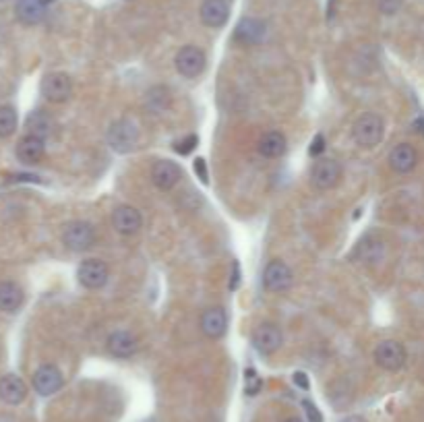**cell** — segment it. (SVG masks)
Here are the masks:
<instances>
[{
  "mask_svg": "<svg viewBox=\"0 0 424 422\" xmlns=\"http://www.w3.org/2000/svg\"><path fill=\"white\" fill-rule=\"evenodd\" d=\"M108 145L110 150L116 153H128L137 147L139 143V128L135 126V122L128 119H121V121L112 122V126L108 128Z\"/></svg>",
  "mask_w": 424,
  "mask_h": 422,
  "instance_id": "1",
  "label": "cell"
},
{
  "mask_svg": "<svg viewBox=\"0 0 424 422\" xmlns=\"http://www.w3.org/2000/svg\"><path fill=\"white\" fill-rule=\"evenodd\" d=\"M383 133H385V124H383V119L377 114H364L354 122V128H352V137L361 147L379 145L383 139Z\"/></svg>",
  "mask_w": 424,
  "mask_h": 422,
  "instance_id": "2",
  "label": "cell"
},
{
  "mask_svg": "<svg viewBox=\"0 0 424 422\" xmlns=\"http://www.w3.org/2000/svg\"><path fill=\"white\" fill-rule=\"evenodd\" d=\"M62 242L73 253L90 251L95 242V228L90 222H71L62 230Z\"/></svg>",
  "mask_w": 424,
  "mask_h": 422,
  "instance_id": "3",
  "label": "cell"
},
{
  "mask_svg": "<svg viewBox=\"0 0 424 422\" xmlns=\"http://www.w3.org/2000/svg\"><path fill=\"white\" fill-rule=\"evenodd\" d=\"M176 71L186 79H195L205 71V54L197 46H184L176 54Z\"/></svg>",
  "mask_w": 424,
  "mask_h": 422,
  "instance_id": "4",
  "label": "cell"
},
{
  "mask_svg": "<svg viewBox=\"0 0 424 422\" xmlns=\"http://www.w3.org/2000/svg\"><path fill=\"white\" fill-rule=\"evenodd\" d=\"M73 93V81L66 73H50L42 81V95L52 102V104H62L71 97Z\"/></svg>",
  "mask_w": 424,
  "mask_h": 422,
  "instance_id": "5",
  "label": "cell"
},
{
  "mask_svg": "<svg viewBox=\"0 0 424 422\" xmlns=\"http://www.w3.org/2000/svg\"><path fill=\"white\" fill-rule=\"evenodd\" d=\"M375 362L385 370H399L406 364V348L395 339H385L375 348Z\"/></svg>",
  "mask_w": 424,
  "mask_h": 422,
  "instance_id": "6",
  "label": "cell"
},
{
  "mask_svg": "<svg viewBox=\"0 0 424 422\" xmlns=\"http://www.w3.org/2000/svg\"><path fill=\"white\" fill-rule=\"evenodd\" d=\"M341 179V166L329 159V157H323V159H317L315 166H313V172H310V181L313 184L319 188V191H329L334 188L335 184Z\"/></svg>",
  "mask_w": 424,
  "mask_h": 422,
  "instance_id": "7",
  "label": "cell"
},
{
  "mask_svg": "<svg viewBox=\"0 0 424 422\" xmlns=\"http://www.w3.org/2000/svg\"><path fill=\"white\" fill-rule=\"evenodd\" d=\"M62 385H64V377L54 364H42L33 373V390L44 397L54 395Z\"/></svg>",
  "mask_w": 424,
  "mask_h": 422,
  "instance_id": "8",
  "label": "cell"
},
{
  "mask_svg": "<svg viewBox=\"0 0 424 422\" xmlns=\"http://www.w3.org/2000/svg\"><path fill=\"white\" fill-rule=\"evenodd\" d=\"M77 277L81 282V286L90 288V290H97L102 286H106L108 277H110V270L104 261L99 259H87L79 265L77 270Z\"/></svg>",
  "mask_w": 424,
  "mask_h": 422,
  "instance_id": "9",
  "label": "cell"
},
{
  "mask_svg": "<svg viewBox=\"0 0 424 422\" xmlns=\"http://www.w3.org/2000/svg\"><path fill=\"white\" fill-rule=\"evenodd\" d=\"M292 279H294L292 270L284 261H279V259L267 263V267L263 272V286L269 292H284V290H288L292 286Z\"/></svg>",
  "mask_w": 424,
  "mask_h": 422,
  "instance_id": "10",
  "label": "cell"
},
{
  "mask_svg": "<svg viewBox=\"0 0 424 422\" xmlns=\"http://www.w3.org/2000/svg\"><path fill=\"white\" fill-rule=\"evenodd\" d=\"M182 172L178 164L170 162V159H159L155 162L152 168V181L159 191H170L174 188L181 181Z\"/></svg>",
  "mask_w": 424,
  "mask_h": 422,
  "instance_id": "11",
  "label": "cell"
},
{
  "mask_svg": "<svg viewBox=\"0 0 424 422\" xmlns=\"http://www.w3.org/2000/svg\"><path fill=\"white\" fill-rule=\"evenodd\" d=\"M281 342H284L281 330L272 323L257 327V332L253 333V346L259 354H273L275 350H279Z\"/></svg>",
  "mask_w": 424,
  "mask_h": 422,
  "instance_id": "12",
  "label": "cell"
},
{
  "mask_svg": "<svg viewBox=\"0 0 424 422\" xmlns=\"http://www.w3.org/2000/svg\"><path fill=\"white\" fill-rule=\"evenodd\" d=\"M141 224H143L141 213L135 210V207H131V205H121V207H116L114 213H112V226H114V230L119 234H124V236H131V234L139 232Z\"/></svg>",
  "mask_w": 424,
  "mask_h": 422,
  "instance_id": "13",
  "label": "cell"
},
{
  "mask_svg": "<svg viewBox=\"0 0 424 422\" xmlns=\"http://www.w3.org/2000/svg\"><path fill=\"white\" fill-rule=\"evenodd\" d=\"M28 397V385L17 375H4L0 379V399L8 406H19Z\"/></svg>",
  "mask_w": 424,
  "mask_h": 422,
  "instance_id": "14",
  "label": "cell"
},
{
  "mask_svg": "<svg viewBox=\"0 0 424 422\" xmlns=\"http://www.w3.org/2000/svg\"><path fill=\"white\" fill-rule=\"evenodd\" d=\"M416 162H418V153L410 143H399L389 153V166L397 174L412 172L416 168Z\"/></svg>",
  "mask_w": 424,
  "mask_h": 422,
  "instance_id": "15",
  "label": "cell"
},
{
  "mask_svg": "<svg viewBox=\"0 0 424 422\" xmlns=\"http://www.w3.org/2000/svg\"><path fill=\"white\" fill-rule=\"evenodd\" d=\"M108 350L116 358H131L139 350V339L131 332H114L108 337Z\"/></svg>",
  "mask_w": 424,
  "mask_h": 422,
  "instance_id": "16",
  "label": "cell"
},
{
  "mask_svg": "<svg viewBox=\"0 0 424 422\" xmlns=\"http://www.w3.org/2000/svg\"><path fill=\"white\" fill-rule=\"evenodd\" d=\"M228 327V317H226V311L224 308H207L203 315H201V332L205 337L210 339H217L226 333Z\"/></svg>",
  "mask_w": 424,
  "mask_h": 422,
  "instance_id": "17",
  "label": "cell"
},
{
  "mask_svg": "<svg viewBox=\"0 0 424 422\" xmlns=\"http://www.w3.org/2000/svg\"><path fill=\"white\" fill-rule=\"evenodd\" d=\"M230 6L226 0H205L201 4V21L207 28H222L228 21Z\"/></svg>",
  "mask_w": 424,
  "mask_h": 422,
  "instance_id": "18",
  "label": "cell"
},
{
  "mask_svg": "<svg viewBox=\"0 0 424 422\" xmlns=\"http://www.w3.org/2000/svg\"><path fill=\"white\" fill-rule=\"evenodd\" d=\"M17 19L25 25H35L46 15V0H17L15 4Z\"/></svg>",
  "mask_w": 424,
  "mask_h": 422,
  "instance_id": "19",
  "label": "cell"
},
{
  "mask_svg": "<svg viewBox=\"0 0 424 422\" xmlns=\"http://www.w3.org/2000/svg\"><path fill=\"white\" fill-rule=\"evenodd\" d=\"M46 153V145H44V139L40 137H33L28 135L19 141L17 145V157L23 162V164H37Z\"/></svg>",
  "mask_w": 424,
  "mask_h": 422,
  "instance_id": "20",
  "label": "cell"
},
{
  "mask_svg": "<svg viewBox=\"0 0 424 422\" xmlns=\"http://www.w3.org/2000/svg\"><path fill=\"white\" fill-rule=\"evenodd\" d=\"M236 40L243 42V44H257L265 37V23L261 19H243L238 25H236V31H234Z\"/></svg>",
  "mask_w": 424,
  "mask_h": 422,
  "instance_id": "21",
  "label": "cell"
},
{
  "mask_svg": "<svg viewBox=\"0 0 424 422\" xmlns=\"http://www.w3.org/2000/svg\"><path fill=\"white\" fill-rule=\"evenodd\" d=\"M286 147H288V141H286L284 133H279V131L265 133L259 141V153L265 157H279L286 153Z\"/></svg>",
  "mask_w": 424,
  "mask_h": 422,
  "instance_id": "22",
  "label": "cell"
},
{
  "mask_svg": "<svg viewBox=\"0 0 424 422\" xmlns=\"http://www.w3.org/2000/svg\"><path fill=\"white\" fill-rule=\"evenodd\" d=\"M23 304V290L15 282L0 284V311L15 313Z\"/></svg>",
  "mask_w": 424,
  "mask_h": 422,
  "instance_id": "23",
  "label": "cell"
},
{
  "mask_svg": "<svg viewBox=\"0 0 424 422\" xmlns=\"http://www.w3.org/2000/svg\"><path fill=\"white\" fill-rule=\"evenodd\" d=\"M358 257H361V261L366 263V265H375V263H379L381 259H383V255H385V246H383V242L379 241V239H375V236H366L361 244H358Z\"/></svg>",
  "mask_w": 424,
  "mask_h": 422,
  "instance_id": "24",
  "label": "cell"
},
{
  "mask_svg": "<svg viewBox=\"0 0 424 422\" xmlns=\"http://www.w3.org/2000/svg\"><path fill=\"white\" fill-rule=\"evenodd\" d=\"M54 128V121L50 119V114H46L44 110H35L33 114H30L28 119V131L33 137L46 139Z\"/></svg>",
  "mask_w": 424,
  "mask_h": 422,
  "instance_id": "25",
  "label": "cell"
},
{
  "mask_svg": "<svg viewBox=\"0 0 424 422\" xmlns=\"http://www.w3.org/2000/svg\"><path fill=\"white\" fill-rule=\"evenodd\" d=\"M145 106L152 110L153 114H162L164 110H168V106H170V91H168V88H162V85L152 88L147 91Z\"/></svg>",
  "mask_w": 424,
  "mask_h": 422,
  "instance_id": "26",
  "label": "cell"
},
{
  "mask_svg": "<svg viewBox=\"0 0 424 422\" xmlns=\"http://www.w3.org/2000/svg\"><path fill=\"white\" fill-rule=\"evenodd\" d=\"M17 131V112L11 106H0V139L11 137Z\"/></svg>",
  "mask_w": 424,
  "mask_h": 422,
  "instance_id": "27",
  "label": "cell"
},
{
  "mask_svg": "<svg viewBox=\"0 0 424 422\" xmlns=\"http://www.w3.org/2000/svg\"><path fill=\"white\" fill-rule=\"evenodd\" d=\"M244 379H246V393L248 395H257L259 390H261V385H263V381L259 379V375L255 373V368H248L244 373Z\"/></svg>",
  "mask_w": 424,
  "mask_h": 422,
  "instance_id": "28",
  "label": "cell"
},
{
  "mask_svg": "<svg viewBox=\"0 0 424 422\" xmlns=\"http://www.w3.org/2000/svg\"><path fill=\"white\" fill-rule=\"evenodd\" d=\"M401 4H404V0H377L379 11L385 15H395L401 8Z\"/></svg>",
  "mask_w": 424,
  "mask_h": 422,
  "instance_id": "29",
  "label": "cell"
},
{
  "mask_svg": "<svg viewBox=\"0 0 424 422\" xmlns=\"http://www.w3.org/2000/svg\"><path fill=\"white\" fill-rule=\"evenodd\" d=\"M197 143H199V139H197V135H188L186 139H182L176 143V147L174 150L178 151L181 155H186V153H190V151L197 147Z\"/></svg>",
  "mask_w": 424,
  "mask_h": 422,
  "instance_id": "30",
  "label": "cell"
},
{
  "mask_svg": "<svg viewBox=\"0 0 424 422\" xmlns=\"http://www.w3.org/2000/svg\"><path fill=\"white\" fill-rule=\"evenodd\" d=\"M303 406H304V412H306V418H308V422H323V416H321L319 408H317L313 402L304 399Z\"/></svg>",
  "mask_w": 424,
  "mask_h": 422,
  "instance_id": "31",
  "label": "cell"
},
{
  "mask_svg": "<svg viewBox=\"0 0 424 422\" xmlns=\"http://www.w3.org/2000/svg\"><path fill=\"white\" fill-rule=\"evenodd\" d=\"M195 172L199 174V179L203 184H207V166H205V159L203 157H197L195 159Z\"/></svg>",
  "mask_w": 424,
  "mask_h": 422,
  "instance_id": "32",
  "label": "cell"
},
{
  "mask_svg": "<svg viewBox=\"0 0 424 422\" xmlns=\"http://www.w3.org/2000/svg\"><path fill=\"white\" fill-rule=\"evenodd\" d=\"M325 150V137L323 135H317L310 143V155H319L321 151Z\"/></svg>",
  "mask_w": 424,
  "mask_h": 422,
  "instance_id": "33",
  "label": "cell"
},
{
  "mask_svg": "<svg viewBox=\"0 0 424 422\" xmlns=\"http://www.w3.org/2000/svg\"><path fill=\"white\" fill-rule=\"evenodd\" d=\"M238 284H241V265H238V263H234V265H232V279H230V290H236V288H238Z\"/></svg>",
  "mask_w": 424,
  "mask_h": 422,
  "instance_id": "34",
  "label": "cell"
},
{
  "mask_svg": "<svg viewBox=\"0 0 424 422\" xmlns=\"http://www.w3.org/2000/svg\"><path fill=\"white\" fill-rule=\"evenodd\" d=\"M294 383H296L301 390H304V392L308 390V377H306L304 373H294Z\"/></svg>",
  "mask_w": 424,
  "mask_h": 422,
  "instance_id": "35",
  "label": "cell"
},
{
  "mask_svg": "<svg viewBox=\"0 0 424 422\" xmlns=\"http://www.w3.org/2000/svg\"><path fill=\"white\" fill-rule=\"evenodd\" d=\"M412 126H414V131H416L418 135H423V137H424V119H423V116H420V119H416Z\"/></svg>",
  "mask_w": 424,
  "mask_h": 422,
  "instance_id": "36",
  "label": "cell"
},
{
  "mask_svg": "<svg viewBox=\"0 0 424 422\" xmlns=\"http://www.w3.org/2000/svg\"><path fill=\"white\" fill-rule=\"evenodd\" d=\"M339 422H366L363 416H346V418H341Z\"/></svg>",
  "mask_w": 424,
  "mask_h": 422,
  "instance_id": "37",
  "label": "cell"
},
{
  "mask_svg": "<svg viewBox=\"0 0 424 422\" xmlns=\"http://www.w3.org/2000/svg\"><path fill=\"white\" fill-rule=\"evenodd\" d=\"M284 422H303L301 418H296V416H292V418H286Z\"/></svg>",
  "mask_w": 424,
  "mask_h": 422,
  "instance_id": "38",
  "label": "cell"
},
{
  "mask_svg": "<svg viewBox=\"0 0 424 422\" xmlns=\"http://www.w3.org/2000/svg\"><path fill=\"white\" fill-rule=\"evenodd\" d=\"M46 2H52V0H46Z\"/></svg>",
  "mask_w": 424,
  "mask_h": 422,
  "instance_id": "39",
  "label": "cell"
}]
</instances>
